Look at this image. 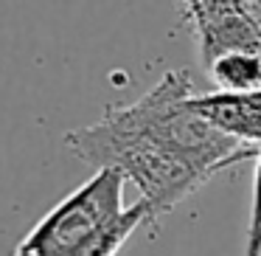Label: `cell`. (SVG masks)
I'll return each instance as SVG.
<instances>
[{
	"label": "cell",
	"mask_w": 261,
	"mask_h": 256,
	"mask_svg": "<svg viewBox=\"0 0 261 256\" xmlns=\"http://www.w3.org/2000/svg\"><path fill=\"white\" fill-rule=\"evenodd\" d=\"M197 93L188 71H169L135 102L110 104L98 121L68 132L65 147L96 172L129 180L158 222L214 175L258 158V149L225 138L194 110Z\"/></svg>",
	"instance_id": "1"
},
{
	"label": "cell",
	"mask_w": 261,
	"mask_h": 256,
	"mask_svg": "<svg viewBox=\"0 0 261 256\" xmlns=\"http://www.w3.org/2000/svg\"><path fill=\"white\" fill-rule=\"evenodd\" d=\"M124 186L118 172H96L54 205L12 256H115L143 222H152L141 197L126 205Z\"/></svg>",
	"instance_id": "2"
},
{
	"label": "cell",
	"mask_w": 261,
	"mask_h": 256,
	"mask_svg": "<svg viewBox=\"0 0 261 256\" xmlns=\"http://www.w3.org/2000/svg\"><path fill=\"white\" fill-rule=\"evenodd\" d=\"M182 14L197 34L199 59L216 90H261V3L188 0Z\"/></svg>",
	"instance_id": "3"
},
{
	"label": "cell",
	"mask_w": 261,
	"mask_h": 256,
	"mask_svg": "<svg viewBox=\"0 0 261 256\" xmlns=\"http://www.w3.org/2000/svg\"><path fill=\"white\" fill-rule=\"evenodd\" d=\"M194 110L225 138L261 152V90L255 93H197Z\"/></svg>",
	"instance_id": "4"
},
{
	"label": "cell",
	"mask_w": 261,
	"mask_h": 256,
	"mask_svg": "<svg viewBox=\"0 0 261 256\" xmlns=\"http://www.w3.org/2000/svg\"><path fill=\"white\" fill-rule=\"evenodd\" d=\"M255 164L253 177V200H250V222H247V239H244L242 256H261V152Z\"/></svg>",
	"instance_id": "5"
}]
</instances>
